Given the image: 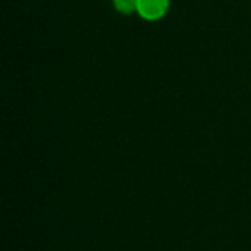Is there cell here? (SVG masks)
<instances>
[{
    "mask_svg": "<svg viewBox=\"0 0 251 251\" xmlns=\"http://www.w3.org/2000/svg\"><path fill=\"white\" fill-rule=\"evenodd\" d=\"M136 2L138 0H112L114 9L122 16L136 14Z\"/></svg>",
    "mask_w": 251,
    "mask_h": 251,
    "instance_id": "2",
    "label": "cell"
},
{
    "mask_svg": "<svg viewBox=\"0 0 251 251\" xmlns=\"http://www.w3.org/2000/svg\"><path fill=\"white\" fill-rule=\"evenodd\" d=\"M171 9V0H138L136 2V14L143 21L155 23L165 18Z\"/></svg>",
    "mask_w": 251,
    "mask_h": 251,
    "instance_id": "1",
    "label": "cell"
}]
</instances>
